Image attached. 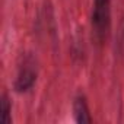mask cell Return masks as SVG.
<instances>
[{"instance_id": "cell-2", "label": "cell", "mask_w": 124, "mask_h": 124, "mask_svg": "<svg viewBox=\"0 0 124 124\" xmlns=\"http://www.w3.org/2000/svg\"><path fill=\"white\" fill-rule=\"evenodd\" d=\"M92 35L98 44L108 39L111 31V0H93L91 12Z\"/></svg>"}, {"instance_id": "cell-3", "label": "cell", "mask_w": 124, "mask_h": 124, "mask_svg": "<svg viewBox=\"0 0 124 124\" xmlns=\"http://www.w3.org/2000/svg\"><path fill=\"white\" fill-rule=\"evenodd\" d=\"M72 111H73L75 121L79 123V124H89V123L93 121V118L91 115L88 99H86V96L83 93H79V95L75 96L73 105H72Z\"/></svg>"}, {"instance_id": "cell-1", "label": "cell", "mask_w": 124, "mask_h": 124, "mask_svg": "<svg viewBox=\"0 0 124 124\" xmlns=\"http://www.w3.org/2000/svg\"><path fill=\"white\" fill-rule=\"evenodd\" d=\"M38 80V61L34 54L26 53L22 55L21 63L13 79V91L19 95H25L34 89Z\"/></svg>"}, {"instance_id": "cell-4", "label": "cell", "mask_w": 124, "mask_h": 124, "mask_svg": "<svg viewBox=\"0 0 124 124\" xmlns=\"http://www.w3.org/2000/svg\"><path fill=\"white\" fill-rule=\"evenodd\" d=\"M0 111H2L0 115L2 124H12V101L6 92H3L0 98Z\"/></svg>"}]
</instances>
